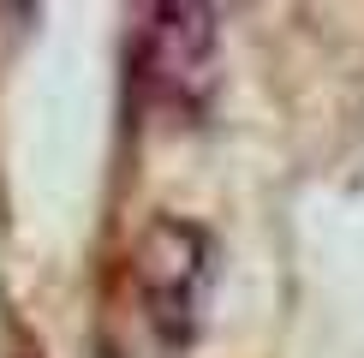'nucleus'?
Returning <instances> with one entry per match:
<instances>
[{"label": "nucleus", "instance_id": "obj_1", "mask_svg": "<svg viewBox=\"0 0 364 358\" xmlns=\"http://www.w3.org/2000/svg\"><path fill=\"white\" fill-rule=\"evenodd\" d=\"M132 281L149 328L168 347H191L215 287V239L186 215H156L132 245Z\"/></svg>", "mask_w": 364, "mask_h": 358}, {"label": "nucleus", "instance_id": "obj_2", "mask_svg": "<svg viewBox=\"0 0 364 358\" xmlns=\"http://www.w3.org/2000/svg\"><path fill=\"white\" fill-rule=\"evenodd\" d=\"M215 60H221V30H215L209 6L168 0V6L149 12L144 78L156 90V102H168L179 114H203V102L215 96Z\"/></svg>", "mask_w": 364, "mask_h": 358}]
</instances>
